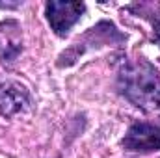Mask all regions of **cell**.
Wrapping results in <instances>:
<instances>
[{"label": "cell", "mask_w": 160, "mask_h": 158, "mask_svg": "<svg viewBox=\"0 0 160 158\" xmlns=\"http://www.w3.org/2000/svg\"><path fill=\"white\" fill-rule=\"evenodd\" d=\"M121 93L143 112L160 110V73L147 60L125 62L119 69Z\"/></svg>", "instance_id": "obj_1"}, {"label": "cell", "mask_w": 160, "mask_h": 158, "mask_svg": "<svg viewBox=\"0 0 160 158\" xmlns=\"http://www.w3.org/2000/svg\"><path fill=\"white\" fill-rule=\"evenodd\" d=\"M86 11L84 2H63V0H50L45 6L47 21L52 32L60 37H65L69 30L77 24L82 13Z\"/></svg>", "instance_id": "obj_2"}, {"label": "cell", "mask_w": 160, "mask_h": 158, "mask_svg": "<svg viewBox=\"0 0 160 158\" xmlns=\"http://www.w3.org/2000/svg\"><path fill=\"white\" fill-rule=\"evenodd\" d=\"M123 147L132 153H153L160 151V125L134 123L123 138Z\"/></svg>", "instance_id": "obj_3"}, {"label": "cell", "mask_w": 160, "mask_h": 158, "mask_svg": "<svg viewBox=\"0 0 160 158\" xmlns=\"http://www.w3.org/2000/svg\"><path fill=\"white\" fill-rule=\"evenodd\" d=\"M30 108L28 91L17 84H0V114L4 117H13Z\"/></svg>", "instance_id": "obj_4"}, {"label": "cell", "mask_w": 160, "mask_h": 158, "mask_svg": "<svg viewBox=\"0 0 160 158\" xmlns=\"http://www.w3.org/2000/svg\"><path fill=\"white\" fill-rule=\"evenodd\" d=\"M22 50V34L21 26L15 19H8L0 22V60L15 62Z\"/></svg>", "instance_id": "obj_5"}, {"label": "cell", "mask_w": 160, "mask_h": 158, "mask_svg": "<svg viewBox=\"0 0 160 158\" xmlns=\"http://www.w3.org/2000/svg\"><path fill=\"white\" fill-rule=\"evenodd\" d=\"M127 9L136 11L143 19H147L153 26V41L160 47V4H134Z\"/></svg>", "instance_id": "obj_6"}]
</instances>
